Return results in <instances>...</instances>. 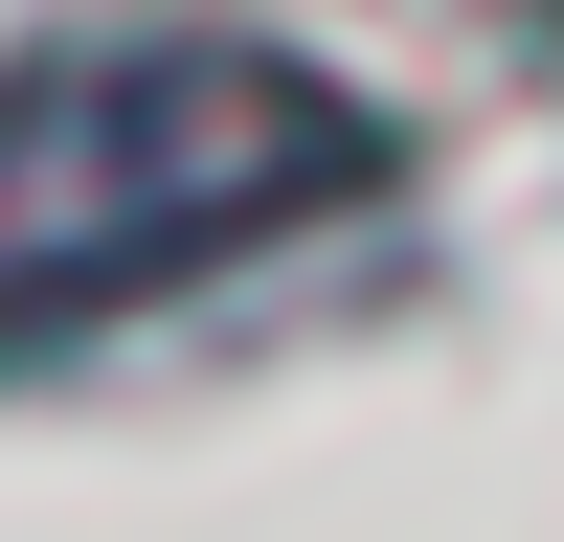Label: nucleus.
<instances>
[{"label":"nucleus","mask_w":564,"mask_h":542,"mask_svg":"<svg viewBox=\"0 0 564 542\" xmlns=\"http://www.w3.org/2000/svg\"><path fill=\"white\" fill-rule=\"evenodd\" d=\"M361 181H384V113L316 45H45L0 68V339L271 249Z\"/></svg>","instance_id":"obj_1"}]
</instances>
